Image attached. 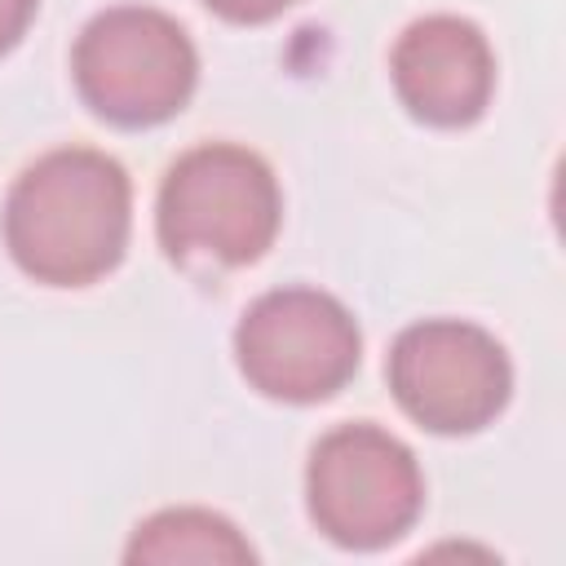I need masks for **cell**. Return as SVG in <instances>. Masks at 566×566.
Here are the masks:
<instances>
[{"mask_svg":"<svg viewBox=\"0 0 566 566\" xmlns=\"http://www.w3.org/2000/svg\"><path fill=\"white\" fill-rule=\"evenodd\" d=\"M71 75L93 115L119 128H150L190 102L199 53L164 9L115 4L80 31Z\"/></svg>","mask_w":566,"mask_h":566,"instance_id":"3957f363","label":"cell"},{"mask_svg":"<svg viewBox=\"0 0 566 566\" xmlns=\"http://www.w3.org/2000/svg\"><path fill=\"white\" fill-rule=\"evenodd\" d=\"M389 389L429 433L486 429L513 389L504 345L464 318H424L398 332L389 349Z\"/></svg>","mask_w":566,"mask_h":566,"instance_id":"8992f818","label":"cell"},{"mask_svg":"<svg viewBox=\"0 0 566 566\" xmlns=\"http://www.w3.org/2000/svg\"><path fill=\"white\" fill-rule=\"evenodd\" d=\"M389 75L416 119L433 128H464L491 102L495 53L482 27H473L469 18L429 13L398 35L389 53Z\"/></svg>","mask_w":566,"mask_h":566,"instance_id":"52a82bcc","label":"cell"},{"mask_svg":"<svg viewBox=\"0 0 566 566\" xmlns=\"http://www.w3.org/2000/svg\"><path fill=\"white\" fill-rule=\"evenodd\" d=\"M128 562H155V566H172V562H252V544L239 535L234 522H226L221 513L208 509H164L155 517H146L128 548Z\"/></svg>","mask_w":566,"mask_h":566,"instance_id":"ba28073f","label":"cell"},{"mask_svg":"<svg viewBox=\"0 0 566 566\" xmlns=\"http://www.w3.org/2000/svg\"><path fill=\"white\" fill-rule=\"evenodd\" d=\"M305 495L314 526L340 548H380L411 531L424 504L416 455L376 424H340L310 451Z\"/></svg>","mask_w":566,"mask_h":566,"instance_id":"277c9868","label":"cell"},{"mask_svg":"<svg viewBox=\"0 0 566 566\" xmlns=\"http://www.w3.org/2000/svg\"><path fill=\"white\" fill-rule=\"evenodd\" d=\"M217 18H226V22H270V18H279L283 9H292L296 0H203Z\"/></svg>","mask_w":566,"mask_h":566,"instance_id":"9c48e42d","label":"cell"},{"mask_svg":"<svg viewBox=\"0 0 566 566\" xmlns=\"http://www.w3.org/2000/svg\"><path fill=\"white\" fill-rule=\"evenodd\" d=\"M128 172L88 146L40 155L9 190L4 248L18 270L49 287H84L111 274L128 248Z\"/></svg>","mask_w":566,"mask_h":566,"instance_id":"6da1fadb","label":"cell"},{"mask_svg":"<svg viewBox=\"0 0 566 566\" xmlns=\"http://www.w3.org/2000/svg\"><path fill=\"white\" fill-rule=\"evenodd\" d=\"M248 385L279 402H323L349 385L363 358L354 314L318 287H279L248 305L234 327Z\"/></svg>","mask_w":566,"mask_h":566,"instance_id":"5b68a950","label":"cell"},{"mask_svg":"<svg viewBox=\"0 0 566 566\" xmlns=\"http://www.w3.org/2000/svg\"><path fill=\"white\" fill-rule=\"evenodd\" d=\"M283 199L270 164L230 142L186 150L159 186V243L181 265H252L279 234Z\"/></svg>","mask_w":566,"mask_h":566,"instance_id":"7a4b0ae2","label":"cell"},{"mask_svg":"<svg viewBox=\"0 0 566 566\" xmlns=\"http://www.w3.org/2000/svg\"><path fill=\"white\" fill-rule=\"evenodd\" d=\"M35 4L40 0H0V57L27 35V27L35 18Z\"/></svg>","mask_w":566,"mask_h":566,"instance_id":"30bf717a","label":"cell"}]
</instances>
